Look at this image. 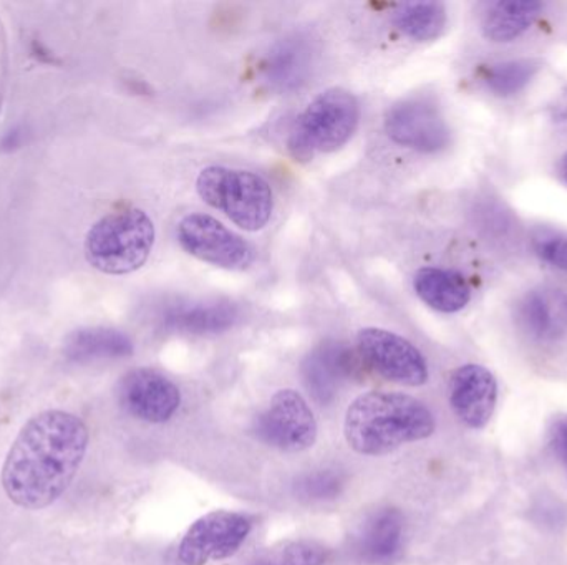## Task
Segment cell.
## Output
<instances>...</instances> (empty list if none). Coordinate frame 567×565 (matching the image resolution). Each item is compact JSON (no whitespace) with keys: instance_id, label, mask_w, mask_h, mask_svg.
I'll use <instances>...</instances> for the list:
<instances>
[{"instance_id":"cell-1","label":"cell","mask_w":567,"mask_h":565,"mask_svg":"<svg viewBox=\"0 0 567 565\" xmlns=\"http://www.w3.org/2000/svg\"><path fill=\"white\" fill-rule=\"evenodd\" d=\"M82 418L49 410L30 418L7 453L2 488L23 510L52 506L69 490L89 450Z\"/></svg>"},{"instance_id":"cell-2","label":"cell","mask_w":567,"mask_h":565,"mask_svg":"<svg viewBox=\"0 0 567 565\" xmlns=\"http://www.w3.org/2000/svg\"><path fill=\"white\" fill-rule=\"evenodd\" d=\"M435 417L423 401L396 391H369L347 408L343 435L355 453L383 457L406 443L426 440Z\"/></svg>"},{"instance_id":"cell-3","label":"cell","mask_w":567,"mask_h":565,"mask_svg":"<svg viewBox=\"0 0 567 565\" xmlns=\"http://www.w3.org/2000/svg\"><path fill=\"white\" fill-rule=\"evenodd\" d=\"M155 238V224L142 209L110 212L86 234V261L103 274H130L148 261Z\"/></svg>"},{"instance_id":"cell-4","label":"cell","mask_w":567,"mask_h":565,"mask_svg":"<svg viewBox=\"0 0 567 565\" xmlns=\"http://www.w3.org/2000/svg\"><path fill=\"white\" fill-rule=\"evenodd\" d=\"M360 106L355 96L343 88L320 93L300 113L290 129V155L297 161H310L322 153L342 148L359 126Z\"/></svg>"},{"instance_id":"cell-5","label":"cell","mask_w":567,"mask_h":565,"mask_svg":"<svg viewBox=\"0 0 567 565\" xmlns=\"http://www.w3.org/2000/svg\"><path fill=\"white\" fill-rule=\"evenodd\" d=\"M196 189L206 205L245 231H261L275 211V192L269 182L245 169L209 166L199 172Z\"/></svg>"},{"instance_id":"cell-6","label":"cell","mask_w":567,"mask_h":565,"mask_svg":"<svg viewBox=\"0 0 567 565\" xmlns=\"http://www.w3.org/2000/svg\"><path fill=\"white\" fill-rule=\"evenodd\" d=\"M176 236L189 255L216 268L245 271L256 259L255 248L246 239L203 212L185 216L179 221Z\"/></svg>"},{"instance_id":"cell-7","label":"cell","mask_w":567,"mask_h":565,"mask_svg":"<svg viewBox=\"0 0 567 565\" xmlns=\"http://www.w3.org/2000/svg\"><path fill=\"white\" fill-rule=\"evenodd\" d=\"M256 437L276 450L300 453L317 441V420L309 404L296 390H281L255 421Z\"/></svg>"},{"instance_id":"cell-8","label":"cell","mask_w":567,"mask_h":565,"mask_svg":"<svg viewBox=\"0 0 567 565\" xmlns=\"http://www.w3.org/2000/svg\"><path fill=\"white\" fill-rule=\"evenodd\" d=\"M360 357L380 377L405 387H422L429 380V365L422 352L400 335L383 328H363L357 335Z\"/></svg>"},{"instance_id":"cell-9","label":"cell","mask_w":567,"mask_h":565,"mask_svg":"<svg viewBox=\"0 0 567 565\" xmlns=\"http://www.w3.org/2000/svg\"><path fill=\"white\" fill-rule=\"evenodd\" d=\"M251 521L233 511H215L192 524L178 547L185 565H206L235 556L251 533Z\"/></svg>"},{"instance_id":"cell-10","label":"cell","mask_w":567,"mask_h":565,"mask_svg":"<svg viewBox=\"0 0 567 565\" xmlns=\"http://www.w3.org/2000/svg\"><path fill=\"white\" fill-rule=\"evenodd\" d=\"M390 138L405 148L436 153L450 143V128L439 106L425 98H406L386 112Z\"/></svg>"},{"instance_id":"cell-11","label":"cell","mask_w":567,"mask_h":565,"mask_svg":"<svg viewBox=\"0 0 567 565\" xmlns=\"http://www.w3.org/2000/svg\"><path fill=\"white\" fill-rule=\"evenodd\" d=\"M120 404L136 420L166 423L182 405V391L159 372L135 368L120 381Z\"/></svg>"},{"instance_id":"cell-12","label":"cell","mask_w":567,"mask_h":565,"mask_svg":"<svg viewBox=\"0 0 567 565\" xmlns=\"http://www.w3.org/2000/svg\"><path fill=\"white\" fill-rule=\"evenodd\" d=\"M449 397L458 420L473 430H482L495 414L498 384L488 368L463 365L450 378Z\"/></svg>"},{"instance_id":"cell-13","label":"cell","mask_w":567,"mask_h":565,"mask_svg":"<svg viewBox=\"0 0 567 565\" xmlns=\"http://www.w3.org/2000/svg\"><path fill=\"white\" fill-rule=\"evenodd\" d=\"M317 42L309 32H293L278 40L266 55L265 80L272 90L293 92L309 82L316 69Z\"/></svg>"},{"instance_id":"cell-14","label":"cell","mask_w":567,"mask_h":565,"mask_svg":"<svg viewBox=\"0 0 567 565\" xmlns=\"http://www.w3.org/2000/svg\"><path fill=\"white\" fill-rule=\"evenodd\" d=\"M353 352L342 342L327 341L317 345L302 362V378L313 400L329 405L343 381L355 372Z\"/></svg>"},{"instance_id":"cell-15","label":"cell","mask_w":567,"mask_h":565,"mask_svg":"<svg viewBox=\"0 0 567 565\" xmlns=\"http://www.w3.org/2000/svg\"><path fill=\"white\" fill-rule=\"evenodd\" d=\"M523 331L536 341H558L567 332V292L563 289H533L518 305Z\"/></svg>"},{"instance_id":"cell-16","label":"cell","mask_w":567,"mask_h":565,"mask_svg":"<svg viewBox=\"0 0 567 565\" xmlns=\"http://www.w3.org/2000/svg\"><path fill=\"white\" fill-rule=\"evenodd\" d=\"M238 321V307L223 301L176 304L163 315L166 328L193 335L221 334Z\"/></svg>"},{"instance_id":"cell-17","label":"cell","mask_w":567,"mask_h":565,"mask_svg":"<svg viewBox=\"0 0 567 565\" xmlns=\"http://www.w3.org/2000/svg\"><path fill=\"white\" fill-rule=\"evenodd\" d=\"M403 544V516L396 510H380L367 520L357 541L360 557L369 564H389Z\"/></svg>"},{"instance_id":"cell-18","label":"cell","mask_w":567,"mask_h":565,"mask_svg":"<svg viewBox=\"0 0 567 565\" xmlns=\"http://www.w3.org/2000/svg\"><path fill=\"white\" fill-rule=\"evenodd\" d=\"M413 287L426 305L443 314L463 311L472 299L465 278L449 269H420L413 278Z\"/></svg>"},{"instance_id":"cell-19","label":"cell","mask_w":567,"mask_h":565,"mask_svg":"<svg viewBox=\"0 0 567 565\" xmlns=\"http://www.w3.org/2000/svg\"><path fill=\"white\" fill-rule=\"evenodd\" d=\"M133 354L128 335L115 328L93 327L73 332L65 344V355L76 364L99 360H116Z\"/></svg>"},{"instance_id":"cell-20","label":"cell","mask_w":567,"mask_h":565,"mask_svg":"<svg viewBox=\"0 0 567 565\" xmlns=\"http://www.w3.org/2000/svg\"><path fill=\"white\" fill-rule=\"evenodd\" d=\"M543 7L542 2L493 3L483 15V35L496 43L513 42L532 29Z\"/></svg>"},{"instance_id":"cell-21","label":"cell","mask_w":567,"mask_h":565,"mask_svg":"<svg viewBox=\"0 0 567 565\" xmlns=\"http://www.w3.org/2000/svg\"><path fill=\"white\" fill-rule=\"evenodd\" d=\"M393 25L415 42H430L446 27V9L440 2H410L396 7Z\"/></svg>"},{"instance_id":"cell-22","label":"cell","mask_w":567,"mask_h":565,"mask_svg":"<svg viewBox=\"0 0 567 565\" xmlns=\"http://www.w3.org/2000/svg\"><path fill=\"white\" fill-rule=\"evenodd\" d=\"M538 70L536 60H509L488 66L483 80L495 95L512 96L525 90Z\"/></svg>"},{"instance_id":"cell-23","label":"cell","mask_w":567,"mask_h":565,"mask_svg":"<svg viewBox=\"0 0 567 565\" xmlns=\"http://www.w3.org/2000/svg\"><path fill=\"white\" fill-rule=\"evenodd\" d=\"M293 488L300 500L322 503L336 500L342 494L346 477L337 470H317L300 477Z\"/></svg>"},{"instance_id":"cell-24","label":"cell","mask_w":567,"mask_h":565,"mask_svg":"<svg viewBox=\"0 0 567 565\" xmlns=\"http://www.w3.org/2000/svg\"><path fill=\"white\" fill-rule=\"evenodd\" d=\"M533 249L539 259L559 271L567 272V236L542 229L533 236Z\"/></svg>"},{"instance_id":"cell-25","label":"cell","mask_w":567,"mask_h":565,"mask_svg":"<svg viewBox=\"0 0 567 565\" xmlns=\"http://www.w3.org/2000/svg\"><path fill=\"white\" fill-rule=\"evenodd\" d=\"M278 556L284 565H323L327 561V551L320 544L297 541L287 544Z\"/></svg>"},{"instance_id":"cell-26","label":"cell","mask_w":567,"mask_h":565,"mask_svg":"<svg viewBox=\"0 0 567 565\" xmlns=\"http://www.w3.org/2000/svg\"><path fill=\"white\" fill-rule=\"evenodd\" d=\"M549 443H551L556 457L565 464L567 473V415L553 421L551 428H549Z\"/></svg>"},{"instance_id":"cell-27","label":"cell","mask_w":567,"mask_h":565,"mask_svg":"<svg viewBox=\"0 0 567 565\" xmlns=\"http://www.w3.org/2000/svg\"><path fill=\"white\" fill-rule=\"evenodd\" d=\"M255 565H284L282 561L279 559V556L276 557H269V559L259 561V563H256Z\"/></svg>"},{"instance_id":"cell-28","label":"cell","mask_w":567,"mask_h":565,"mask_svg":"<svg viewBox=\"0 0 567 565\" xmlns=\"http://www.w3.org/2000/svg\"><path fill=\"white\" fill-rule=\"evenodd\" d=\"M559 171H561L563 179L567 182V153L563 156L561 165H559Z\"/></svg>"}]
</instances>
